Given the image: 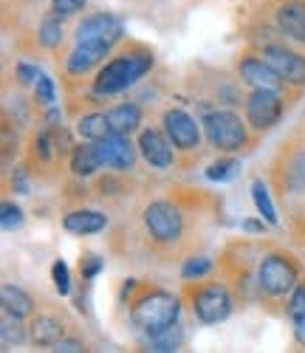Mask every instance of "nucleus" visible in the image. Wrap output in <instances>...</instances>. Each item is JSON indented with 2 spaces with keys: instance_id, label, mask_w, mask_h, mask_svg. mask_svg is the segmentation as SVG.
Wrapping results in <instances>:
<instances>
[{
  "instance_id": "obj_12",
  "label": "nucleus",
  "mask_w": 305,
  "mask_h": 353,
  "mask_svg": "<svg viewBox=\"0 0 305 353\" xmlns=\"http://www.w3.org/2000/svg\"><path fill=\"white\" fill-rule=\"evenodd\" d=\"M237 74H240L243 82L252 85V88H271V91H286V85H288L268 60H263V57H255V54L240 57V60H237Z\"/></svg>"
},
{
  "instance_id": "obj_13",
  "label": "nucleus",
  "mask_w": 305,
  "mask_h": 353,
  "mask_svg": "<svg viewBox=\"0 0 305 353\" xmlns=\"http://www.w3.org/2000/svg\"><path fill=\"white\" fill-rule=\"evenodd\" d=\"M139 153H141V159L150 164V167H156V170H167V167H173L175 164V147H173V141H170V136L167 133H161V130H156V128H147V130H141V136H139Z\"/></svg>"
},
{
  "instance_id": "obj_19",
  "label": "nucleus",
  "mask_w": 305,
  "mask_h": 353,
  "mask_svg": "<svg viewBox=\"0 0 305 353\" xmlns=\"http://www.w3.org/2000/svg\"><path fill=\"white\" fill-rule=\"evenodd\" d=\"M108 226V215L97 210H71L63 218V229L71 234H97Z\"/></svg>"
},
{
  "instance_id": "obj_4",
  "label": "nucleus",
  "mask_w": 305,
  "mask_h": 353,
  "mask_svg": "<svg viewBox=\"0 0 305 353\" xmlns=\"http://www.w3.org/2000/svg\"><path fill=\"white\" fill-rule=\"evenodd\" d=\"M201 125H204L206 141L218 153H237L249 144V130H246L249 122H243L232 110H206L201 116Z\"/></svg>"
},
{
  "instance_id": "obj_38",
  "label": "nucleus",
  "mask_w": 305,
  "mask_h": 353,
  "mask_svg": "<svg viewBox=\"0 0 305 353\" xmlns=\"http://www.w3.org/2000/svg\"><path fill=\"white\" fill-rule=\"evenodd\" d=\"M240 226H243V232H252V234H260V232H263V221H255V218L243 221Z\"/></svg>"
},
{
  "instance_id": "obj_40",
  "label": "nucleus",
  "mask_w": 305,
  "mask_h": 353,
  "mask_svg": "<svg viewBox=\"0 0 305 353\" xmlns=\"http://www.w3.org/2000/svg\"><path fill=\"white\" fill-rule=\"evenodd\" d=\"M302 238H305V223H302Z\"/></svg>"
},
{
  "instance_id": "obj_18",
  "label": "nucleus",
  "mask_w": 305,
  "mask_h": 353,
  "mask_svg": "<svg viewBox=\"0 0 305 353\" xmlns=\"http://www.w3.org/2000/svg\"><path fill=\"white\" fill-rule=\"evenodd\" d=\"M68 167L74 175H79V179H88V175H94L102 164V156H99V147L97 141H88V144H77L71 147L68 153Z\"/></svg>"
},
{
  "instance_id": "obj_15",
  "label": "nucleus",
  "mask_w": 305,
  "mask_h": 353,
  "mask_svg": "<svg viewBox=\"0 0 305 353\" xmlns=\"http://www.w3.org/2000/svg\"><path fill=\"white\" fill-rule=\"evenodd\" d=\"M286 167H274V179H277L283 195L286 192H305V150H288Z\"/></svg>"
},
{
  "instance_id": "obj_16",
  "label": "nucleus",
  "mask_w": 305,
  "mask_h": 353,
  "mask_svg": "<svg viewBox=\"0 0 305 353\" xmlns=\"http://www.w3.org/2000/svg\"><path fill=\"white\" fill-rule=\"evenodd\" d=\"M110 54L108 46H97V43H77L74 51L66 60V71L71 77H82L88 71H94L99 63H105V57Z\"/></svg>"
},
{
  "instance_id": "obj_37",
  "label": "nucleus",
  "mask_w": 305,
  "mask_h": 353,
  "mask_svg": "<svg viewBox=\"0 0 305 353\" xmlns=\"http://www.w3.org/2000/svg\"><path fill=\"white\" fill-rule=\"evenodd\" d=\"M51 350H59V353H79V350H85V345H82L79 339H68V336H63Z\"/></svg>"
},
{
  "instance_id": "obj_14",
  "label": "nucleus",
  "mask_w": 305,
  "mask_h": 353,
  "mask_svg": "<svg viewBox=\"0 0 305 353\" xmlns=\"http://www.w3.org/2000/svg\"><path fill=\"white\" fill-rule=\"evenodd\" d=\"M274 17H277V28L283 37L305 46V0H286Z\"/></svg>"
},
{
  "instance_id": "obj_21",
  "label": "nucleus",
  "mask_w": 305,
  "mask_h": 353,
  "mask_svg": "<svg viewBox=\"0 0 305 353\" xmlns=\"http://www.w3.org/2000/svg\"><path fill=\"white\" fill-rule=\"evenodd\" d=\"M108 119H110V128L116 133H133L139 130L141 125V108L136 102H125V105H116L108 110Z\"/></svg>"
},
{
  "instance_id": "obj_26",
  "label": "nucleus",
  "mask_w": 305,
  "mask_h": 353,
  "mask_svg": "<svg viewBox=\"0 0 305 353\" xmlns=\"http://www.w3.org/2000/svg\"><path fill=\"white\" fill-rule=\"evenodd\" d=\"M181 328L173 325L167 328L164 334H156V336H147V350H156V353H167V350H178L181 347Z\"/></svg>"
},
{
  "instance_id": "obj_25",
  "label": "nucleus",
  "mask_w": 305,
  "mask_h": 353,
  "mask_svg": "<svg viewBox=\"0 0 305 353\" xmlns=\"http://www.w3.org/2000/svg\"><path fill=\"white\" fill-rule=\"evenodd\" d=\"M252 198H255V207H257L260 218L266 223H271V226H277V210H274V203L268 198V187L263 181H255L252 184Z\"/></svg>"
},
{
  "instance_id": "obj_29",
  "label": "nucleus",
  "mask_w": 305,
  "mask_h": 353,
  "mask_svg": "<svg viewBox=\"0 0 305 353\" xmlns=\"http://www.w3.org/2000/svg\"><path fill=\"white\" fill-rule=\"evenodd\" d=\"M212 272V260L209 257H190L184 266H181V277L184 280H201V277H206Z\"/></svg>"
},
{
  "instance_id": "obj_28",
  "label": "nucleus",
  "mask_w": 305,
  "mask_h": 353,
  "mask_svg": "<svg viewBox=\"0 0 305 353\" xmlns=\"http://www.w3.org/2000/svg\"><path fill=\"white\" fill-rule=\"evenodd\" d=\"M286 314H288V319L294 322H305V280H299L297 283V288L291 291V300H288V305H286Z\"/></svg>"
},
{
  "instance_id": "obj_34",
  "label": "nucleus",
  "mask_w": 305,
  "mask_h": 353,
  "mask_svg": "<svg viewBox=\"0 0 305 353\" xmlns=\"http://www.w3.org/2000/svg\"><path fill=\"white\" fill-rule=\"evenodd\" d=\"M85 3L88 0H51V12H57L59 17H74L85 9Z\"/></svg>"
},
{
  "instance_id": "obj_6",
  "label": "nucleus",
  "mask_w": 305,
  "mask_h": 353,
  "mask_svg": "<svg viewBox=\"0 0 305 353\" xmlns=\"http://www.w3.org/2000/svg\"><path fill=\"white\" fill-rule=\"evenodd\" d=\"M187 300L198 322L204 325H218L232 316V294L221 283H195L187 285Z\"/></svg>"
},
{
  "instance_id": "obj_27",
  "label": "nucleus",
  "mask_w": 305,
  "mask_h": 353,
  "mask_svg": "<svg viewBox=\"0 0 305 353\" xmlns=\"http://www.w3.org/2000/svg\"><path fill=\"white\" fill-rule=\"evenodd\" d=\"M240 172V161L237 159H218L206 167V179L209 181H232Z\"/></svg>"
},
{
  "instance_id": "obj_35",
  "label": "nucleus",
  "mask_w": 305,
  "mask_h": 353,
  "mask_svg": "<svg viewBox=\"0 0 305 353\" xmlns=\"http://www.w3.org/2000/svg\"><path fill=\"white\" fill-rule=\"evenodd\" d=\"M12 190L14 192H20V195H26V192H32V179H28V170L20 164V167H14V172H12Z\"/></svg>"
},
{
  "instance_id": "obj_2",
  "label": "nucleus",
  "mask_w": 305,
  "mask_h": 353,
  "mask_svg": "<svg viewBox=\"0 0 305 353\" xmlns=\"http://www.w3.org/2000/svg\"><path fill=\"white\" fill-rule=\"evenodd\" d=\"M178 314H181L178 297L164 288H141L130 300V322L144 336H156L178 325Z\"/></svg>"
},
{
  "instance_id": "obj_7",
  "label": "nucleus",
  "mask_w": 305,
  "mask_h": 353,
  "mask_svg": "<svg viewBox=\"0 0 305 353\" xmlns=\"http://www.w3.org/2000/svg\"><path fill=\"white\" fill-rule=\"evenodd\" d=\"M283 91H271V88H252V94L246 99V122L252 130L263 133L271 130L283 116Z\"/></svg>"
},
{
  "instance_id": "obj_36",
  "label": "nucleus",
  "mask_w": 305,
  "mask_h": 353,
  "mask_svg": "<svg viewBox=\"0 0 305 353\" xmlns=\"http://www.w3.org/2000/svg\"><path fill=\"white\" fill-rule=\"evenodd\" d=\"M40 77V71L35 65H28V63H17V82L20 85H35Z\"/></svg>"
},
{
  "instance_id": "obj_1",
  "label": "nucleus",
  "mask_w": 305,
  "mask_h": 353,
  "mask_svg": "<svg viewBox=\"0 0 305 353\" xmlns=\"http://www.w3.org/2000/svg\"><path fill=\"white\" fill-rule=\"evenodd\" d=\"M156 63L150 48L144 46H130L121 54H116L110 63H105V68H99L97 79H94V94L97 97H116L121 91L133 88Z\"/></svg>"
},
{
  "instance_id": "obj_10",
  "label": "nucleus",
  "mask_w": 305,
  "mask_h": 353,
  "mask_svg": "<svg viewBox=\"0 0 305 353\" xmlns=\"http://www.w3.org/2000/svg\"><path fill=\"white\" fill-rule=\"evenodd\" d=\"M260 54H263V60H268L274 68H277V74L288 85H294V88L305 85V57L302 54L286 48L283 43H263Z\"/></svg>"
},
{
  "instance_id": "obj_24",
  "label": "nucleus",
  "mask_w": 305,
  "mask_h": 353,
  "mask_svg": "<svg viewBox=\"0 0 305 353\" xmlns=\"http://www.w3.org/2000/svg\"><path fill=\"white\" fill-rule=\"evenodd\" d=\"M37 43L43 48H59V43H63V17L57 12L43 17V23L37 28Z\"/></svg>"
},
{
  "instance_id": "obj_31",
  "label": "nucleus",
  "mask_w": 305,
  "mask_h": 353,
  "mask_svg": "<svg viewBox=\"0 0 305 353\" xmlns=\"http://www.w3.org/2000/svg\"><path fill=\"white\" fill-rule=\"evenodd\" d=\"M35 99H37L40 105H46V108L54 105V99H57V88H54V79H51V77H46V74L37 77V82H35Z\"/></svg>"
},
{
  "instance_id": "obj_30",
  "label": "nucleus",
  "mask_w": 305,
  "mask_h": 353,
  "mask_svg": "<svg viewBox=\"0 0 305 353\" xmlns=\"http://www.w3.org/2000/svg\"><path fill=\"white\" fill-rule=\"evenodd\" d=\"M0 226L3 232H14L23 226V210L12 201H3V207H0Z\"/></svg>"
},
{
  "instance_id": "obj_22",
  "label": "nucleus",
  "mask_w": 305,
  "mask_h": 353,
  "mask_svg": "<svg viewBox=\"0 0 305 353\" xmlns=\"http://www.w3.org/2000/svg\"><path fill=\"white\" fill-rule=\"evenodd\" d=\"M77 133L85 141H99L108 133H113V128H110L108 113H85V116H79V119H77Z\"/></svg>"
},
{
  "instance_id": "obj_17",
  "label": "nucleus",
  "mask_w": 305,
  "mask_h": 353,
  "mask_svg": "<svg viewBox=\"0 0 305 353\" xmlns=\"http://www.w3.org/2000/svg\"><path fill=\"white\" fill-rule=\"evenodd\" d=\"M63 336H66V322L54 314H40L28 325V339L40 347H54Z\"/></svg>"
},
{
  "instance_id": "obj_39",
  "label": "nucleus",
  "mask_w": 305,
  "mask_h": 353,
  "mask_svg": "<svg viewBox=\"0 0 305 353\" xmlns=\"http://www.w3.org/2000/svg\"><path fill=\"white\" fill-rule=\"evenodd\" d=\"M294 336H297V342L305 347V322H297V325H294Z\"/></svg>"
},
{
  "instance_id": "obj_3",
  "label": "nucleus",
  "mask_w": 305,
  "mask_h": 353,
  "mask_svg": "<svg viewBox=\"0 0 305 353\" xmlns=\"http://www.w3.org/2000/svg\"><path fill=\"white\" fill-rule=\"evenodd\" d=\"M299 283V266H297V260L288 257L286 252H268L263 260H260V266H257V291H260V297L266 300H280L286 297V294H291Z\"/></svg>"
},
{
  "instance_id": "obj_11",
  "label": "nucleus",
  "mask_w": 305,
  "mask_h": 353,
  "mask_svg": "<svg viewBox=\"0 0 305 353\" xmlns=\"http://www.w3.org/2000/svg\"><path fill=\"white\" fill-rule=\"evenodd\" d=\"M99 147V156H102V164L116 170V172H128L133 170L136 164V147L130 141V133H108L105 139L97 141Z\"/></svg>"
},
{
  "instance_id": "obj_5",
  "label": "nucleus",
  "mask_w": 305,
  "mask_h": 353,
  "mask_svg": "<svg viewBox=\"0 0 305 353\" xmlns=\"http://www.w3.org/2000/svg\"><path fill=\"white\" fill-rule=\"evenodd\" d=\"M141 221H144V229L150 234L152 243L159 246H173L184 238V212H181L178 203L167 201V198H159V201H150L144 212H141Z\"/></svg>"
},
{
  "instance_id": "obj_23",
  "label": "nucleus",
  "mask_w": 305,
  "mask_h": 353,
  "mask_svg": "<svg viewBox=\"0 0 305 353\" xmlns=\"http://www.w3.org/2000/svg\"><path fill=\"white\" fill-rule=\"evenodd\" d=\"M28 339V331L26 325H20V316H14L12 311L3 308V325H0V345L3 350H12L17 345H23Z\"/></svg>"
},
{
  "instance_id": "obj_20",
  "label": "nucleus",
  "mask_w": 305,
  "mask_h": 353,
  "mask_svg": "<svg viewBox=\"0 0 305 353\" xmlns=\"http://www.w3.org/2000/svg\"><path fill=\"white\" fill-rule=\"evenodd\" d=\"M0 300H3V308L12 311L14 316L26 319V316H35V297L32 294H26L23 288L6 283L3 288H0Z\"/></svg>"
},
{
  "instance_id": "obj_32",
  "label": "nucleus",
  "mask_w": 305,
  "mask_h": 353,
  "mask_svg": "<svg viewBox=\"0 0 305 353\" xmlns=\"http://www.w3.org/2000/svg\"><path fill=\"white\" fill-rule=\"evenodd\" d=\"M51 280H54L57 294L68 297V294H71V274H68V266H66L63 260H54V266H51Z\"/></svg>"
},
{
  "instance_id": "obj_8",
  "label": "nucleus",
  "mask_w": 305,
  "mask_h": 353,
  "mask_svg": "<svg viewBox=\"0 0 305 353\" xmlns=\"http://www.w3.org/2000/svg\"><path fill=\"white\" fill-rule=\"evenodd\" d=\"M121 37H125V23H121V17H116L110 12L88 14L77 26V43H97V46L113 48Z\"/></svg>"
},
{
  "instance_id": "obj_33",
  "label": "nucleus",
  "mask_w": 305,
  "mask_h": 353,
  "mask_svg": "<svg viewBox=\"0 0 305 353\" xmlns=\"http://www.w3.org/2000/svg\"><path fill=\"white\" fill-rule=\"evenodd\" d=\"M102 269H105V260H102V257L90 254V252L79 257V274H82V280H94Z\"/></svg>"
},
{
  "instance_id": "obj_9",
  "label": "nucleus",
  "mask_w": 305,
  "mask_h": 353,
  "mask_svg": "<svg viewBox=\"0 0 305 353\" xmlns=\"http://www.w3.org/2000/svg\"><path fill=\"white\" fill-rule=\"evenodd\" d=\"M161 125H164V133L170 136L173 147L178 153H195L198 144H201V128L193 116L184 110V108H170L164 110L161 116Z\"/></svg>"
}]
</instances>
